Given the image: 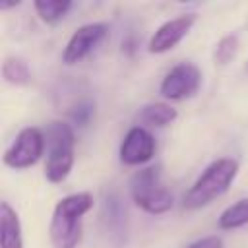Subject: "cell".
Instances as JSON below:
<instances>
[{
    "instance_id": "cell-1",
    "label": "cell",
    "mask_w": 248,
    "mask_h": 248,
    "mask_svg": "<svg viewBox=\"0 0 248 248\" xmlns=\"http://www.w3.org/2000/svg\"><path fill=\"white\" fill-rule=\"evenodd\" d=\"M93 207L89 192H78L62 198L52 211L48 236L52 248H76L81 236V217Z\"/></svg>"
},
{
    "instance_id": "cell-2",
    "label": "cell",
    "mask_w": 248,
    "mask_h": 248,
    "mask_svg": "<svg viewBox=\"0 0 248 248\" xmlns=\"http://www.w3.org/2000/svg\"><path fill=\"white\" fill-rule=\"evenodd\" d=\"M238 172V161L231 157H221L213 161L190 186V190L184 194V207L186 209H200L219 196H223L231 182L234 180Z\"/></svg>"
},
{
    "instance_id": "cell-3",
    "label": "cell",
    "mask_w": 248,
    "mask_h": 248,
    "mask_svg": "<svg viewBox=\"0 0 248 248\" xmlns=\"http://www.w3.org/2000/svg\"><path fill=\"white\" fill-rule=\"evenodd\" d=\"M45 143H46V165L45 176L48 182L58 184L62 182L74 165V145L76 136L70 124L66 122H50L45 130Z\"/></svg>"
},
{
    "instance_id": "cell-4",
    "label": "cell",
    "mask_w": 248,
    "mask_h": 248,
    "mask_svg": "<svg viewBox=\"0 0 248 248\" xmlns=\"http://www.w3.org/2000/svg\"><path fill=\"white\" fill-rule=\"evenodd\" d=\"M130 194L138 207L153 215L167 213L172 207V196L161 182L159 167L138 170L130 180Z\"/></svg>"
},
{
    "instance_id": "cell-5",
    "label": "cell",
    "mask_w": 248,
    "mask_h": 248,
    "mask_svg": "<svg viewBox=\"0 0 248 248\" xmlns=\"http://www.w3.org/2000/svg\"><path fill=\"white\" fill-rule=\"evenodd\" d=\"M45 145H46L45 134L35 126H27L17 134L16 141L6 149L4 163L12 169H27L41 159Z\"/></svg>"
},
{
    "instance_id": "cell-6",
    "label": "cell",
    "mask_w": 248,
    "mask_h": 248,
    "mask_svg": "<svg viewBox=\"0 0 248 248\" xmlns=\"http://www.w3.org/2000/svg\"><path fill=\"white\" fill-rule=\"evenodd\" d=\"M202 83V72L198 70V66L190 64V62H182L176 64L161 81V95L165 99H172V101H180L186 97H192Z\"/></svg>"
},
{
    "instance_id": "cell-7",
    "label": "cell",
    "mask_w": 248,
    "mask_h": 248,
    "mask_svg": "<svg viewBox=\"0 0 248 248\" xmlns=\"http://www.w3.org/2000/svg\"><path fill=\"white\" fill-rule=\"evenodd\" d=\"M108 33V27L105 23H87L81 25L78 31H74V35L70 37L62 60L66 64H78L79 60H83Z\"/></svg>"
},
{
    "instance_id": "cell-8",
    "label": "cell",
    "mask_w": 248,
    "mask_h": 248,
    "mask_svg": "<svg viewBox=\"0 0 248 248\" xmlns=\"http://www.w3.org/2000/svg\"><path fill=\"white\" fill-rule=\"evenodd\" d=\"M194 23H196V14H182L174 19L165 21L149 39V45H147L149 52L161 54V52L174 48L188 35V31L192 29Z\"/></svg>"
},
{
    "instance_id": "cell-9",
    "label": "cell",
    "mask_w": 248,
    "mask_h": 248,
    "mask_svg": "<svg viewBox=\"0 0 248 248\" xmlns=\"http://www.w3.org/2000/svg\"><path fill=\"white\" fill-rule=\"evenodd\" d=\"M155 153V140L143 126H134L120 145V161L126 165H141Z\"/></svg>"
},
{
    "instance_id": "cell-10",
    "label": "cell",
    "mask_w": 248,
    "mask_h": 248,
    "mask_svg": "<svg viewBox=\"0 0 248 248\" xmlns=\"http://www.w3.org/2000/svg\"><path fill=\"white\" fill-rule=\"evenodd\" d=\"M0 248H23L19 217L8 202L0 203Z\"/></svg>"
},
{
    "instance_id": "cell-11",
    "label": "cell",
    "mask_w": 248,
    "mask_h": 248,
    "mask_svg": "<svg viewBox=\"0 0 248 248\" xmlns=\"http://www.w3.org/2000/svg\"><path fill=\"white\" fill-rule=\"evenodd\" d=\"M178 116L176 108H172L167 103H149L140 110L138 120L145 126H153V128H163L170 122H174Z\"/></svg>"
},
{
    "instance_id": "cell-12",
    "label": "cell",
    "mask_w": 248,
    "mask_h": 248,
    "mask_svg": "<svg viewBox=\"0 0 248 248\" xmlns=\"http://www.w3.org/2000/svg\"><path fill=\"white\" fill-rule=\"evenodd\" d=\"M2 78L12 85H27L31 81V70L19 56H8L2 62Z\"/></svg>"
},
{
    "instance_id": "cell-13",
    "label": "cell",
    "mask_w": 248,
    "mask_h": 248,
    "mask_svg": "<svg viewBox=\"0 0 248 248\" xmlns=\"http://www.w3.org/2000/svg\"><path fill=\"white\" fill-rule=\"evenodd\" d=\"M33 6H35L39 17L45 23L54 25L60 19H64V16L68 14V10L72 8V2L70 0H35Z\"/></svg>"
},
{
    "instance_id": "cell-14",
    "label": "cell",
    "mask_w": 248,
    "mask_h": 248,
    "mask_svg": "<svg viewBox=\"0 0 248 248\" xmlns=\"http://www.w3.org/2000/svg\"><path fill=\"white\" fill-rule=\"evenodd\" d=\"M103 211H105V219L110 227V231H114L116 234L122 232L124 229V221H126V209L122 205V200L118 198V194L114 192H108V196H105V205H103Z\"/></svg>"
},
{
    "instance_id": "cell-15",
    "label": "cell",
    "mask_w": 248,
    "mask_h": 248,
    "mask_svg": "<svg viewBox=\"0 0 248 248\" xmlns=\"http://www.w3.org/2000/svg\"><path fill=\"white\" fill-rule=\"evenodd\" d=\"M248 223V198L238 200L236 203L229 205L221 215H219V227L229 231V229H236Z\"/></svg>"
},
{
    "instance_id": "cell-16",
    "label": "cell",
    "mask_w": 248,
    "mask_h": 248,
    "mask_svg": "<svg viewBox=\"0 0 248 248\" xmlns=\"http://www.w3.org/2000/svg\"><path fill=\"white\" fill-rule=\"evenodd\" d=\"M238 50V37L236 35H225L217 45H215V52L213 58L217 64H229L234 54Z\"/></svg>"
},
{
    "instance_id": "cell-17",
    "label": "cell",
    "mask_w": 248,
    "mask_h": 248,
    "mask_svg": "<svg viewBox=\"0 0 248 248\" xmlns=\"http://www.w3.org/2000/svg\"><path fill=\"white\" fill-rule=\"evenodd\" d=\"M95 116V105L91 101H79L72 110H70V118L76 126H87L91 122V118Z\"/></svg>"
},
{
    "instance_id": "cell-18",
    "label": "cell",
    "mask_w": 248,
    "mask_h": 248,
    "mask_svg": "<svg viewBox=\"0 0 248 248\" xmlns=\"http://www.w3.org/2000/svg\"><path fill=\"white\" fill-rule=\"evenodd\" d=\"M186 248H223V240L219 236H205V238L194 240Z\"/></svg>"
},
{
    "instance_id": "cell-19",
    "label": "cell",
    "mask_w": 248,
    "mask_h": 248,
    "mask_svg": "<svg viewBox=\"0 0 248 248\" xmlns=\"http://www.w3.org/2000/svg\"><path fill=\"white\" fill-rule=\"evenodd\" d=\"M19 2H0V10H6V8H14L17 6Z\"/></svg>"
}]
</instances>
